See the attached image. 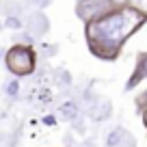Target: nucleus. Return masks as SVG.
I'll list each match as a JSON object with an SVG mask.
<instances>
[{"mask_svg":"<svg viewBox=\"0 0 147 147\" xmlns=\"http://www.w3.org/2000/svg\"><path fill=\"white\" fill-rule=\"evenodd\" d=\"M145 24L147 11L125 2L119 9L84 24L87 48L93 56L102 61H115L128 43V39L141 30Z\"/></svg>","mask_w":147,"mask_h":147,"instance_id":"f257e3e1","label":"nucleus"},{"mask_svg":"<svg viewBox=\"0 0 147 147\" xmlns=\"http://www.w3.org/2000/svg\"><path fill=\"white\" fill-rule=\"evenodd\" d=\"M5 65L13 76H30L37 67V54L26 43H15L5 54Z\"/></svg>","mask_w":147,"mask_h":147,"instance_id":"f03ea898","label":"nucleus"},{"mask_svg":"<svg viewBox=\"0 0 147 147\" xmlns=\"http://www.w3.org/2000/svg\"><path fill=\"white\" fill-rule=\"evenodd\" d=\"M125 2L128 0H78L76 2V15L87 24L91 20H97L102 15L110 13V11L119 9Z\"/></svg>","mask_w":147,"mask_h":147,"instance_id":"7ed1b4c3","label":"nucleus"},{"mask_svg":"<svg viewBox=\"0 0 147 147\" xmlns=\"http://www.w3.org/2000/svg\"><path fill=\"white\" fill-rule=\"evenodd\" d=\"M143 80H147V52H141L136 56V65H134V74L128 80V89H134Z\"/></svg>","mask_w":147,"mask_h":147,"instance_id":"20e7f679","label":"nucleus"},{"mask_svg":"<svg viewBox=\"0 0 147 147\" xmlns=\"http://www.w3.org/2000/svg\"><path fill=\"white\" fill-rule=\"evenodd\" d=\"M138 106H141V110H143V108H147V89L141 93V97H138Z\"/></svg>","mask_w":147,"mask_h":147,"instance_id":"39448f33","label":"nucleus"}]
</instances>
